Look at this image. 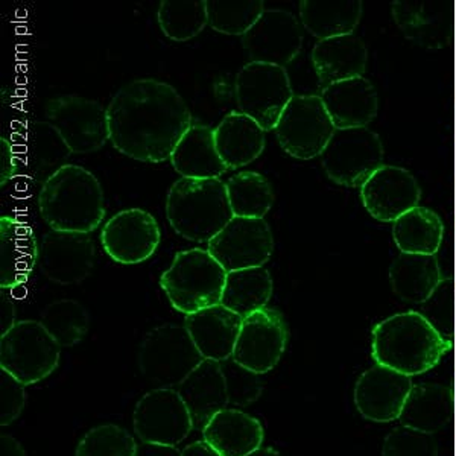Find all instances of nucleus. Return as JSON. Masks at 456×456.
Segmentation results:
<instances>
[{"label":"nucleus","instance_id":"obj_20","mask_svg":"<svg viewBox=\"0 0 456 456\" xmlns=\"http://www.w3.org/2000/svg\"><path fill=\"white\" fill-rule=\"evenodd\" d=\"M361 198L374 219L395 223L404 213L419 208L421 189L408 169L384 165L363 183Z\"/></svg>","mask_w":456,"mask_h":456},{"label":"nucleus","instance_id":"obj_13","mask_svg":"<svg viewBox=\"0 0 456 456\" xmlns=\"http://www.w3.org/2000/svg\"><path fill=\"white\" fill-rule=\"evenodd\" d=\"M135 436L142 443L178 446L195 429L192 415L176 389L154 388L135 404Z\"/></svg>","mask_w":456,"mask_h":456},{"label":"nucleus","instance_id":"obj_46","mask_svg":"<svg viewBox=\"0 0 456 456\" xmlns=\"http://www.w3.org/2000/svg\"><path fill=\"white\" fill-rule=\"evenodd\" d=\"M0 456H27L25 449L14 436H0Z\"/></svg>","mask_w":456,"mask_h":456},{"label":"nucleus","instance_id":"obj_19","mask_svg":"<svg viewBox=\"0 0 456 456\" xmlns=\"http://www.w3.org/2000/svg\"><path fill=\"white\" fill-rule=\"evenodd\" d=\"M11 142L16 148L20 174L42 186L69 165V157L72 156L68 143L47 120L28 122Z\"/></svg>","mask_w":456,"mask_h":456},{"label":"nucleus","instance_id":"obj_41","mask_svg":"<svg viewBox=\"0 0 456 456\" xmlns=\"http://www.w3.org/2000/svg\"><path fill=\"white\" fill-rule=\"evenodd\" d=\"M384 456H438L436 441L429 432L408 426L395 429L385 438Z\"/></svg>","mask_w":456,"mask_h":456},{"label":"nucleus","instance_id":"obj_34","mask_svg":"<svg viewBox=\"0 0 456 456\" xmlns=\"http://www.w3.org/2000/svg\"><path fill=\"white\" fill-rule=\"evenodd\" d=\"M157 20L172 42H189L208 25V0H163Z\"/></svg>","mask_w":456,"mask_h":456},{"label":"nucleus","instance_id":"obj_11","mask_svg":"<svg viewBox=\"0 0 456 456\" xmlns=\"http://www.w3.org/2000/svg\"><path fill=\"white\" fill-rule=\"evenodd\" d=\"M45 114L72 154H92L110 142L107 109L98 101L62 94L47 101Z\"/></svg>","mask_w":456,"mask_h":456},{"label":"nucleus","instance_id":"obj_40","mask_svg":"<svg viewBox=\"0 0 456 456\" xmlns=\"http://www.w3.org/2000/svg\"><path fill=\"white\" fill-rule=\"evenodd\" d=\"M225 388H227L228 406L245 408L255 403L264 391V384L259 374L239 365L233 358L225 359L221 362Z\"/></svg>","mask_w":456,"mask_h":456},{"label":"nucleus","instance_id":"obj_7","mask_svg":"<svg viewBox=\"0 0 456 456\" xmlns=\"http://www.w3.org/2000/svg\"><path fill=\"white\" fill-rule=\"evenodd\" d=\"M61 347L40 322H17L0 337V369L28 387L38 384L58 369Z\"/></svg>","mask_w":456,"mask_h":456},{"label":"nucleus","instance_id":"obj_33","mask_svg":"<svg viewBox=\"0 0 456 456\" xmlns=\"http://www.w3.org/2000/svg\"><path fill=\"white\" fill-rule=\"evenodd\" d=\"M228 202L238 218L264 219L274 204V191L259 172H239L228 178Z\"/></svg>","mask_w":456,"mask_h":456},{"label":"nucleus","instance_id":"obj_5","mask_svg":"<svg viewBox=\"0 0 456 456\" xmlns=\"http://www.w3.org/2000/svg\"><path fill=\"white\" fill-rule=\"evenodd\" d=\"M227 271L208 249H184L176 253L171 266L160 277V288L175 311L184 315L221 305Z\"/></svg>","mask_w":456,"mask_h":456},{"label":"nucleus","instance_id":"obj_32","mask_svg":"<svg viewBox=\"0 0 456 456\" xmlns=\"http://www.w3.org/2000/svg\"><path fill=\"white\" fill-rule=\"evenodd\" d=\"M444 225L436 212L415 208L393 223V238L400 253L436 256L443 240Z\"/></svg>","mask_w":456,"mask_h":456},{"label":"nucleus","instance_id":"obj_22","mask_svg":"<svg viewBox=\"0 0 456 456\" xmlns=\"http://www.w3.org/2000/svg\"><path fill=\"white\" fill-rule=\"evenodd\" d=\"M322 99L337 130L369 126L378 114V92L363 77L322 87Z\"/></svg>","mask_w":456,"mask_h":456},{"label":"nucleus","instance_id":"obj_12","mask_svg":"<svg viewBox=\"0 0 456 456\" xmlns=\"http://www.w3.org/2000/svg\"><path fill=\"white\" fill-rule=\"evenodd\" d=\"M289 329L281 312L264 307L242 318L233 359L253 373L266 374L281 362L288 347Z\"/></svg>","mask_w":456,"mask_h":456},{"label":"nucleus","instance_id":"obj_23","mask_svg":"<svg viewBox=\"0 0 456 456\" xmlns=\"http://www.w3.org/2000/svg\"><path fill=\"white\" fill-rule=\"evenodd\" d=\"M36 233L27 223L0 218V289H14L29 279L38 265Z\"/></svg>","mask_w":456,"mask_h":456},{"label":"nucleus","instance_id":"obj_39","mask_svg":"<svg viewBox=\"0 0 456 456\" xmlns=\"http://www.w3.org/2000/svg\"><path fill=\"white\" fill-rule=\"evenodd\" d=\"M137 443L128 430L118 425H101L88 430L75 456H135Z\"/></svg>","mask_w":456,"mask_h":456},{"label":"nucleus","instance_id":"obj_27","mask_svg":"<svg viewBox=\"0 0 456 456\" xmlns=\"http://www.w3.org/2000/svg\"><path fill=\"white\" fill-rule=\"evenodd\" d=\"M215 145L228 169L244 167L257 160L266 145L265 131L240 111H230L213 130Z\"/></svg>","mask_w":456,"mask_h":456},{"label":"nucleus","instance_id":"obj_48","mask_svg":"<svg viewBox=\"0 0 456 456\" xmlns=\"http://www.w3.org/2000/svg\"><path fill=\"white\" fill-rule=\"evenodd\" d=\"M247 456H281L279 452L274 451L273 447H260L257 451L253 452V453H249Z\"/></svg>","mask_w":456,"mask_h":456},{"label":"nucleus","instance_id":"obj_44","mask_svg":"<svg viewBox=\"0 0 456 456\" xmlns=\"http://www.w3.org/2000/svg\"><path fill=\"white\" fill-rule=\"evenodd\" d=\"M16 324V305L6 294V289H0V337L10 332Z\"/></svg>","mask_w":456,"mask_h":456},{"label":"nucleus","instance_id":"obj_29","mask_svg":"<svg viewBox=\"0 0 456 456\" xmlns=\"http://www.w3.org/2000/svg\"><path fill=\"white\" fill-rule=\"evenodd\" d=\"M361 0H301L300 21L320 40L352 36L362 17Z\"/></svg>","mask_w":456,"mask_h":456},{"label":"nucleus","instance_id":"obj_21","mask_svg":"<svg viewBox=\"0 0 456 456\" xmlns=\"http://www.w3.org/2000/svg\"><path fill=\"white\" fill-rule=\"evenodd\" d=\"M242 316L223 305L206 307L184 318V327L202 359L223 362L233 358Z\"/></svg>","mask_w":456,"mask_h":456},{"label":"nucleus","instance_id":"obj_3","mask_svg":"<svg viewBox=\"0 0 456 456\" xmlns=\"http://www.w3.org/2000/svg\"><path fill=\"white\" fill-rule=\"evenodd\" d=\"M38 212L51 230L90 234L105 218L104 189L86 167L66 165L43 184Z\"/></svg>","mask_w":456,"mask_h":456},{"label":"nucleus","instance_id":"obj_17","mask_svg":"<svg viewBox=\"0 0 456 456\" xmlns=\"http://www.w3.org/2000/svg\"><path fill=\"white\" fill-rule=\"evenodd\" d=\"M96 248L87 233L49 230L38 249V266L57 285H78L94 271Z\"/></svg>","mask_w":456,"mask_h":456},{"label":"nucleus","instance_id":"obj_37","mask_svg":"<svg viewBox=\"0 0 456 456\" xmlns=\"http://www.w3.org/2000/svg\"><path fill=\"white\" fill-rule=\"evenodd\" d=\"M264 12L262 0H208V27L225 36L244 37Z\"/></svg>","mask_w":456,"mask_h":456},{"label":"nucleus","instance_id":"obj_15","mask_svg":"<svg viewBox=\"0 0 456 456\" xmlns=\"http://www.w3.org/2000/svg\"><path fill=\"white\" fill-rule=\"evenodd\" d=\"M161 232L157 219L143 208L116 213L101 232V244L110 259L119 265H139L156 255Z\"/></svg>","mask_w":456,"mask_h":456},{"label":"nucleus","instance_id":"obj_36","mask_svg":"<svg viewBox=\"0 0 456 456\" xmlns=\"http://www.w3.org/2000/svg\"><path fill=\"white\" fill-rule=\"evenodd\" d=\"M395 19L404 34L426 46H443L446 42L443 10L428 11L421 2H395L393 6Z\"/></svg>","mask_w":456,"mask_h":456},{"label":"nucleus","instance_id":"obj_9","mask_svg":"<svg viewBox=\"0 0 456 456\" xmlns=\"http://www.w3.org/2000/svg\"><path fill=\"white\" fill-rule=\"evenodd\" d=\"M322 167L339 186L362 187L384 167V143L369 126L335 130L322 151Z\"/></svg>","mask_w":456,"mask_h":456},{"label":"nucleus","instance_id":"obj_2","mask_svg":"<svg viewBox=\"0 0 456 456\" xmlns=\"http://www.w3.org/2000/svg\"><path fill=\"white\" fill-rule=\"evenodd\" d=\"M451 346L425 315L415 311L389 316L376 324L371 333L376 365L410 378L434 369Z\"/></svg>","mask_w":456,"mask_h":456},{"label":"nucleus","instance_id":"obj_43","mask_svg":"<svg viewBox=\"0 0 456 456\" xmlns=\"http://www.w3.org/2000/svg\"><path fill=\"white\" fill-rule=\"evenodd\" d=\"M20 174V163L16 148L6 137H0V186L5 187L14 176Z\"/></svg>","mask_w":456,"mask_h":456},{"label":"nucleus","instance_id":"obj_28","mask_svg":"<svg viewBox=\"0 0 456 456\" xmlns=\"http://www.w3.org/2000/svg\"><path fill=\"white\" fill-rule=\"evenodd\" d=\"M169 160L182 178L208 180L228 171L216 151L212 128L204 124H193L186 131Z\"/></svg>","mask_w":456,"mask_h":456},{"label":"nucleus","instance_id":"obj_4","mask_svg":"<svg viewBox=\"0 0 456 456\" xmlns=\"http://www.w3.org/2000/svg\"><path fill=\"white\" fill-rule=\"evenodd\" d=\"M167 221L182 238L204 244L234 218L221 178H180L167 197Z\"/></svg>","mask_w":456,"mask_h":456},{"label":"nucleus","instance_id":"obj_25","mask_svg":"<svg viewBox=\"0 0 456 456\" xmlns=\"http://www.w3.org/2000/svg\"><path fill=\"white\" fill-rule=\"evenodd\" d=\"M192 415L195 429L208 425L213 415L228 408L227 388L221 362L202 359V362L176 388Z\"/></svg>","mask_w":456,"mask_h":456},{"label":"nucleus","instance_id":"obj_24","mask_svg":"<svg viewBox=\"0 0 456 456\" xmlns=\"http://www.w3.org/2000/svg\"><path fill=\"white\" fill-rule=\"evenodd\" d=\"M202 440L219 456H247L264 444V426L253 415L225 408L202 428Z\"/></svg>","mask_w":456,"mask_h":456},{"label":"nucleus","instance_id":"obj_30","mask_svg":"<svg viewBox=\"0 0 456 456\" xmlns=\"http://www.w3.org/2000/svg\"><path fill=\"white\" fill-rule=\"evenodd\" d=\"M441 281L443 277L436 256L400 253L389 268L393 290L402 300L411 303L429 300Z\"/></svg>","mask_w":456,"mask_h":456},{"label":"nucleus","instance_id":"obj_8","mask_svg":"<svg viewBox=\"0 0 456 456\" xmlns=\"http://www.w3.org/2000/svg\"><path fill=\"white\" fill-rule=\"evenodd\" d=\"M234 94L240 113L256 120L262 130H275L281 114L296 94L285 68L247 62L234 81Z\"/></svg>","mask_w":456,"mask_h":456},{"label":"nucleus","instance_id":"obj_38","mask_svg":"<svg viewBox=\"0 0 456 456\" xmlns=\"http://www.w3.org/2000/svg\"><path fill=\"white\" fill-rule=\"evenodd\" d=\"M436 388L438 387H421V388L412 389L410 402L402 414L408 428L432 434L443 423H446V395L443 389L436 395Z\"/></svg>","mask_w":456,"mask_h":456},{"label":"nucleus","instance_id":"obj_1","mask_svg":"<svg viewBox=\"0 0 456 456\" xmlns=\"http://www.w3.org/2000/svg\"><path fill=\"white\" fill-rule=\"evenodd\" d=\"M110 142L120 154L143 163L169 160L193 125L192 113L171 84L134 79L107 107Z\"/></svg>","mask_w":456,"mask_h":456},{"label":"nucleus","instance_id":"obj_16","mask_svg":"<svg viewBox=\"0 0 456 456\" xmlns=\"http://www.w3.org/2000/svg\"><path fill=\"white\" fill-rule=\"evenodd\" d=\"M303 46V27L292 12L265 10L255 27L242 37L249 62H264L286 68L296 60Z\"/></svg>","mask_w":456,"mask_h":456},{"label":"nucleus","instance_id":"obj_45","mask_svg":"<svg viewBox=\"0 0 456 456\" xmlns=\"http://www.w3.org/2000/svg\"><path fill=\"white\" fill-rule=\"evenodd\" d=\"M135 456H182V451L176 446H165V444L141 441V444H137Z\"/></svg>","mask_w":456,"mask_h":456},{"label":"nucleus","instance_id":"obj_10","mask_svg":"<svg viewBox=\"0 0 456 456\" xmlns=\"http://www.w3.org/2000/svg\"><path fill=\"white\" fill-rule=\"evenodd\" d=\"M322 96L296 94L275 126V135L286 154L298 160L322 156L335 133Z\"/></svg>","mask_w":456,"mask_h":456},{"label":"nucleus","instance_id":"obj_18","mask_svg":"<svg viewBox=\"0 0 456 456\" xmlns=\"http://www.w3.org/2000/svg\"><path fill=\"white\" fill-rule=\"evenodd\" d=\"M412 389L414 384L410 376L374 365L358 379L354 387V404L363 419L389 423L402 417Z\"/></svg>","mask_w":456,"mask_h":456},{"label":"nucleus","instance_id":"obj_26","mask_svg":"<svg viewBox=\"0 0 456 456\" xmlns=\"http://www.w3.org/2000/svg\"><path fill=\"white\" fill-rule=\"evenodd\" d=\"M312 64L322 87L363 77L369 53L362 38L342 36L320 40L312 49Z\"/></svg>","mask_w":456,"mask_h":456},{"label":"nucleus","instance_id":"obj_35","mask_svg":"<svg viewBox=\"0 0 456 456\" xmlns=\"http://www.w3.org/2000/svg\"><path fill=\"white\" fill-rule=\"evenodd\" d=\"M40 322L60 347H73L87 335L90 315L79 301L62 298L43 309Z\"/></svg>","mask_w":456,"mask_h":456},{"label":"nucleus","instance_id":"obj_14","mask_svg":"<svg viewBox=\"0 0 456 456\" xmlns=\"http://www.w3.org/2000/svg\"><path fill=\"white\" fill-rule=\"evenodd\" d=\"M208 249L227 273L259 268L274 253V236L265 219L234 216L208 242Z\"/></svg>","mask_w":456,"mask_h":456},{"label":"nucleus","instance_id":"obj_31","mask_svg":"<svg viewBox=\"0 0 456 456\" xmlns=\"http://www.w3.org/2000/svg\"><path fill=\"white\" fill-rule=\"evenodd\" d=\"M273 289V277L264 266L232 271L227 273L221 305L245 318L266 307Z\"/></svg>","mask_w":456,"mask_h":456},{"label":"nucleus","instance_id":"obj_6","mask_svg":"<svg viewBox=\"0 0 456 456\" xmlns=\"http://www.w3.org/2000/svg\"><path fill=\"white\" fill-rule=\"evenodd\" d=\"M137 362L142 376L156 388L176 389L202 362L184 324H163L146 333Z\"/></svg>","mask_w":456,"mask_h":456},{"label":"nucleus","instance_id":"obj_42","mask_svg":"<svg viewBox=\"0 0 456 456\" xmlns=\"http://www.w3.org/2000/svg\"><path fill=\"white\" fill-rule=\"evenodd\" d=\"M27 403L25 385L0 369V425L10 426L20 417Z\"/></svg>","mask_w":456,"mask_h":456},{"label":"nucleus","instance_id":"obj_47","mask_svg":"<svg viewBox=\"0 0 456 456\" xmlns=\"http://www.w3.org/2000/svg\"><path fill=\"white\" fill-rule=\"evenodd\" d=\"M182 456H219L212 447L208 446L206 441H195L192 444L184 447L182 451Z\"/></svg>","mask_w":456,"mask_h":456}]
</instances>
